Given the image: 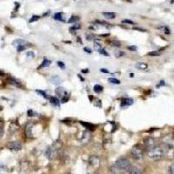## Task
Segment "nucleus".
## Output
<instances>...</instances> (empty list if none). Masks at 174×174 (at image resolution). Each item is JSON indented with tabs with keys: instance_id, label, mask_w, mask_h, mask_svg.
Wrapping results in <instances>:
<instances>
[{
	"instance_id": "nucleus-1",
	"label": "nucleus",
	"mask_w": 174,
	"mask_h": 174,
	"mask_svg": "<svg viewBox=\"0 0 174 174\" xmlns=\"http://www.w3.org/2000/svg\"><path fill=\"white\" fill-rule=\"evenodd\" d=\"M147 155L151 159L159 160L165 155V150L159 146H154L147 151Z\"/></svg>"
},
{
	"instance_id": "nucleus-2",
	"label": "nucleus",
	"mask_w": 174,
	"mask_h": 174,
	"mask_svg": "<svg viewBox=\"0 0 174 174\" xmlns=\"http://www.w3.org/2000/svg\"><path fill=\"white\" fill-rule=\"evenodd\" d=\"M115 166L117 168H119V170L122 171H128L131 167V163L128 159L124 158H119L116 163H115Z\"/></svg>"
},
{
	"instance_id": "nucleus-3",
	"label": "nucleus",
	"mask_w": 174,
	"mask_h": 174,
	"mask_svg": "<svg viewBox=\"0 0 174 174\" xmlns=\"http://www.w3.org/2000/svg\"><path fill=\"white\" fill-rule=\"evenodd\" d=\"M131 155H132V158L134 159L140 160L144 157V152H143V150L141 149L138 146H135L131 149Z\"/></svg>"
},
{
	"instance_id": "nucleus-4",
	"label": "nucleus",
	"mask_w": 174,
	"mask_h": 174,
	"mask_svg": "<svg viewBox=\"0 0 174 174\" xmlns=\"http://www.w3.org/2000/svg\"><path fill=\"white\" fill-rule=\"evenodd\" d=\"M7 148L12 151H18L22 149V145L19 142L17 141H12V142H9L7 144Z\"/></svg>"
},
{
	"instance_id": "nucleus-5",
	"label": "nucleus",
	"mask_w": 174,
	"mask_h": 174,
	"mask_svg": "<svg viewBox=\"0 0 174 174\" xmlns=\"http://www.w3.org/2000/svg\"><path fill=\"white\" fill-rule=\"evenodd\" d=\"M92 138V134L88 131H85L81 136V138H80V143L82 145H86L90 142Z\"/></svg>"
},
{
	"instance_id": "nucleus-6",
	"label": "nucleus",
	"mask_w": 174,
	"mask_h": 174,
	"mask_svg": "<svg viewBox=\"0 0 174 174\" xmlns=\"http://www.w3.org/2000/svg\"><path fill=\"white\" fill-rule=\"evenodd\" d=\"M57 151L53 146H49L46 151H45V156L49 158V159H53L55 158V157H57Z\"/></svg>"
},
{
	"instance_id": "nucleus-7",
	"label": "nucleus",
	"mask_w": 174,
	"mask_h": 174,
	"mask_svg": "<svg viewBox=\"0 0 174 174\" xmlns=\"http://www.w3.org/2000/svg\"><path fill=\"white\" fill-rule=\"evenodd\" d=\"M88 162H89V164H90L91 165H92V166H94V167H98V166H99L100 165L99 158L98 156H94V155L91 156V157L88 158Z\"/></svg>"
},
{
	"instance_id": "nucleus-8",
	"label": "nucleus",
	"mask_w": 174,
	"mask_h": 174,
	"mask_svg": "<svg viewBox=\"0 0 174 174\" xmlns=\"http://www.w3.org/2000/svg\"><path fill=\"white\" fill-rule=\"evenodd\" d=\"M32 127H33V124L31 122H28L26 124V126H25V133L26 135L27 138H31L32 137Z\"/></svg>"
},
{
	"instance_id": "nucleus-9",
	"label": "nucleus",
	"mask_w": 174,
	"mask_h": 174,
	"mask_svg": "<svg viewBox=\"0 0 174 174\" xmlns=\"http://www.w3.org/2000/svg\"><path fill=\"white\" fill-rule=\"evenodd\" d=\"M144 145L147 148H151L155 146V139L151 137H147L144 139Z\"/></svg>"
},
{
	"instance_id": "nucleus-10",
	"label": "nucleus",
	"mask_w": 174,
	"mask_h": 174,
	"mask_svg": "<svg viewBox=\"0 0 174 174\" xmlns=\"http://www.w3.org/2000/svg\"><path fill=\"white\" fill-rule=\"evenodd\" d=\"M133 104V99H129V98H126V99H123L122 102H121V107H125V106H129V105H131Z\"/></svg>"
},
{
	"instance_id": "nucleus-11",
	"label": "nucleus",
	"mask_w": 174,
	"mask_h": 174,
	"mask_svg": "<svg viewBox=\"0 0 174 174\" xmlns=\"http://www.w3.org/2000/svg\"><path fill=\"white\" fill-rule=\"evenodd\" d=\"M55 92H56V93H57L58 95H59V96H61V97L67 96V92H66V91H65L63 87H61V86L57 87V88H56V90H55Z\"/></svg>"
},
{
	"instance_id": "nucleus-12",
	"label": "nucleus",
	"mask_w": 174,
	"mask_h": 174,
	"mask_svg": "<svg viewBox=\"0 0 174 174\" xmlns=\"http://www.w3.org/2000/svg\"><path fill=\"white\" fill-rule=\"evenodd\" d=\"M61 78H60V77H58V76H52V77H50V82L51 84H53V85H59L60 83H61Z\"/></svg>"
},
{
	"instance_id": "nucleus-13",
	"label": "nucleus",
	"mask_w": 174,
	"mask_h": 174,
	"mask_svg": "<svg viewBox=\"0 0 174 174\" xmlns=\"http://www.w3.org/2000/svg\"><path fill=\"white\" fill-rule=\"evenodd\" d=\"M26 45V42H25V40H23V39H20V38H18V39H16V40H14L13 42H12V45L14 46V47H18V46H20V45Z\"/></svg>"
},
{
	"instance_id": "nucleus-14",
	"label": "nucleus",
	"mask_w": 174,
	"mask_h": 174,
	"mask_svg": "<svg viewBox=\"0 0 174 174\" xmlns=\"http://www.w3.org/2000/svg\"><path fill=\"white\" fill-rule=\"evenodd\" d=\"M128 172H129V174H143L141 170L136 166H131Z\"/></svg>"
},
{
	"instance_id": "nucleus-15",
	"label": "nucleus",
	"mask_w": 174,
	"mask_h": 174,
	"mask_svg": "<svg viewBox=\"0 0 174 174\" xmlns=\"http://www.w3.org/2000/svg\"><path fill=\"white\" fill-rule=\"evenodd\" d=\"M135 66H136V68H137V69L141 70V71L146 70V69H147V67H148L147 64L143 63V62H138V63H137V64L135 65Z\"/></svg>"
},
{
	"instance_id": "nucleus-16",
	"label": "nucleus",
	"mask_w": 174,
	"mask_h": 174,
	"mask_svg": "<svg viewBox=\"0 0 174 174\" xmlns=\"http://www.w3.org/2000/svg\"><path fill=\"white\" fill-rule=\"evenodd\" d=\"M107 43L112 46V47H120L121 46V43L118 40H115V39H112V40H108Z\"/></svg>"
},
{
	"instance_id": "nucleus-17",
	"label": "nucleus",
	"mask_w": 174,
	"mask_h": 174,
	"mask_svg": "<svg viewBox=\"0 0 174 174\" xmlns=\"http://www.w3.org/2000/svg\"><path fill=\"white\" fill-rule=\"evenodd\" d=\"M103 15L107 19H114L116 17V14L114 12H103Z\"/></svg>"
},
{
	"instance_id": "nucleus-18",
	"label": "nucleus",
	"mask_w": 174,
	"mask_h": 174,
	"mask_svg": "<svg viewBox=\"0 0 174 174\" xmlns=\"http://www.w3.org/2000/svg\"><path fill=\"white\" fill-rule=\"evenodd\" d=\"M19 125L17 124L16 122H12L11 125H10V132L11 133H14L18 129Z\"/></svg>"
},
{
	"instance_id": "nucleus-19",
	"label": "nucleus",
	"mask_w": 174,
	"mask_h": 174,
	"mask_svg": "<svg viewBox=\"0 0 174 174\" xmlns=\"http://www.w3.org/2000/svg\"><path fill=\"white\" fill-rule=\"evenodd\" d=\"M50 103L51 104H53L54 106H59V104H60V101L56 97H50Z\"/></svg>"
},
{
	"instance_id": "nucleus-20",
	"label": "nucleus",
	"mask_w": 174,
	"mask_h": 174,
	"mask_svg": "<svg viewBox=\"0 0 174 174\" xmlns=\"http://www.w3.org/2000/svg\"><path fill=\"white\" fill-rule=\"evenodd\" d=\"M50 64H51V62H50V59H48L47 58H44L43 62H42L40 67H49L50 65Z\"/></svg>"
},
{
	"instance_id": "nucleus-21",
	"label": "nucleus",
	"mask_w": 174,
	"mask_h": 174,
	"mask_svg": "<svg viewBox=\"0 0 174 174\" xmlns=\"http://www.w3.org/2000/svg\"><path fill=\"white\" fill-rule=\"evenodd\" d=\"M80 124H83L85 128L91 130V131H93L95 129V125L92 124H90V123H86V122H83V121H80Z\"/></svg>"
},
{
	"instance_id": "nucleus-22",
	"label": "nucleus",
	"mask_w": 174,
	"mask_h": 174,
	"mask_svg": "<svg viewBox=\"0 0 174 174\" xmlns=\"http://www.w3.org/2000/svg\"><path fill=\"white\" fill-rule=\"evenodd\" d=\"M53 18L55 20H58V21H64L63 13L62 12H57V13H55L54 16H53Z\"/></svg>"
},
{
	"instance_id": "nucleus-23",
	"label": "nucleus",
	"mask_w": 174,
	"mask_h": 174,
	"mask_svg": "<svg viewBox=\"0 0 174 174\" xmlns=\"http://www.w3.org/2000/svg\"><path fill=\"white\" fill-rule=\"evenodd\" d=\"M93 90H94V92H97V93H100V92L103 91V87H102L100 85H94V87H93Z\"/></svg>"
},
{
	"instance_id": "nucleus-24",
	"label": "nucleus",
	"mask_w": 174,
	"mask_h": 174,
	"mask_svg": "<svg viewBox=\"0 0 174 174\" xmlns=\"http://www.w3.org/2000/svg\"><path fill=\"white\" fill-rule=\"evenodd\" d=\"M36 92H37V93H38L39 95L43 96L45 99H50V97H49L48 95H46V93H45L44 91H41V90H36Z\"/></svg>"
},
{
	"instance_id": "nucleus-25",
	"label": "nucleus",
	"mask_w": 174,
	"mask_h": 174,
	"mask_svg": "<svg viewBox=\"0 0 174 174\" xmlns=\"http://www.w3.org/2000/svg\"><path fill=\"white\" fill-rule=\"evenodd\" d=\"M79 20V18L78 17H76V16H72L71 18L68 20V23L69 24H72V23H76L77 21Z\"/></svg>"
},
{
	"instance_id": "nucleus-26",
	"label": "nucleus",
	"mask_w": 174,
	"mask_h": 174,
	"mask_svg": "<svg viewBox=\"0 0 174 174\" xmlns=\"http://www.w3.org/2000/svg\"><path fill=\"white\" fill-rule=\"evenodd\" d=\"M108 81H109L110 83H112V84H114V85H119V84H120V81H119L118 78H113V77H112V78H109Z\"/></svg>"
},
{
	"instance_id": "nucleus-27",
	"label": "nucleus",
	"mask_w": 174,
	"mask_h": 174,
	"mask_svg": "<svg viewBox=\"0 0 174 174\" xmlns=\"http://www.w3.org/2000/svg\"><path fill=\"white\" fill-rule=\"evenodd\" d=\"M9 80H10L11 84H12V85H16V86H19V85H20L19 81L17 80V79H15V78H10Z\"/></svg>"
},
{
	"instance_id": "nucleus-28",
	"label": "nucleus",
	"mask_w": 174,
	"mask_h": 174,
	"mask_svg": "<svg viewBox=\"0 0 174 174\" xmlns=\"http://www.w3.org/2000/svg\"><path fill=\"white\" fill-rule=\"evenodd\" d=\"M85 38H86L87 41H92V40H93L95 38V37L92 34H91V33H86L85 34Z\"/></svg>"
},
{
	"instance_id": "nucleus-29",
	"label": "nucleus",
	"mask_w": 174,
	"mask_h": 174,
	"mask_svg": "<svg viewBox=\"0 0 174 174\" xmlns=\"http://www.w3.org/2000/svg\"><path fill=\"white\" fill-rule=\"evenodd\" d=\"M39 18H40V17H39V16H38V15H34V16H32V17H31V18L29 20V22H30V23H33V22L38 21Z\"/></svg>"
},
{
	"instance_id": "nucleus-30",
	"label": "nucleus",
	"mask_w": 174,
	"mask_h": 174,
	"mask_svg": "<svg viewBox=\"0 0 174 174\" xmlns=\"http://www.w3.org/2000/svg\"><path fill=\"white\" fill-rule=\"evenodd\" d=\"M94 49L96 50H99V51L102 49V45H100L98 41H95L94 42Z\"/></svg>"
},
{
	"instance_id": "nucleus-31",
	"label": "nucleus",
	"mask_w": 174,
	"mask_h": 174,
	"mask_svg": "<svg viewBox=\"0 0 174 174\" xmlns=\"http://www.w3.org/2000/svg\"><path fill=\"white\" fill-rule=\"evenodd\" d=\"M168 172L170 174H174V164H172L168 167Z\"/></svg>"
},
{
	"instance_id": "nucleus-32",
	"label": "nucleus",
	"mask_w": 174,
	"mask_h": 174,
	"mask_svg": "<svg viewBox=\"0 0 174 174\" xmlns=\"http://www.w3.org/2000/svg\"><path fill=\"white\" fill-rule=\"evenodd\" d=\"M58 65L59 68H61V69H63V70L65 69V65L63 62H61V61H58Z\"/></svg>"
},
{
	"instance_id": "nucleus-33",
	"label": "nucleus",
	"mask_w": 174,
	"mask_h": 174,
	"mask_svg": "<svg viewBox=\"0 0 174 174\" xmlns=\"http://www.w3.org/2000/svg\"><path fill=\"white\" fill-rule=\"evenodd\" d=\"M99 53L101 54V55H104V56H106V57H108V56H109V53H108L106 50H104V49H103V48L99 50Z\"/></svg>"
},
{
	"instance_id": "nucleus-34",
	"label": "nucleus",
	"mask_w": 174,
	"mask_h": 174,
	"mask_svg": "<svg viewBox=\"0 0 174 174\" xmlns=\"http://www.w3.org/2000/svg\"><path fill=\"white\" fill-rule=\"evenodd\" d=\"M149 56H159L160 55V52L158 51H151L148 53Z\"/></svg>"
},
{
	"instance_id": "nucleus-35",
	"label": "nucleus",
	"mask_w": 174,
	"mask_h": 174,
	"mask_svg": "<svg viewBox=\"0 0 174 174\" xmlns=\"http://www.w3.org/2000/svg\"><path fill=\"white\" fill-rule=\"evenodd\" d=\"M127 49L130 50H132V51H136V50H138V47L136 45H131V46H128Z\"/></svg>"
},
{
	"instance_id": "nucleus-36",
	"label": "nucleus",
	"mask_w": 174,
	"mask_h": 174,
	"mask_svg": "<svg viewBox=\"0 0 174 174\" xmlns=\"http://www.w3.org/2000/svg\"><path fill=\"white\" fill-rule=\"evenodd\" d=\"M25 49H26V45H20V46L17 47V50H18V52L23 51V50H25Z\"/></svg>"
},
{
	"instance_id": "nucleus-37",
	"label": "nucleus",
	"mask_w": 174,
	"mask_h": 174,
	"mask_svg": "<svg viewBox=\"0 0 174 174\" xmlns=\"http://www.w3.org/2000/svg\"><path fill=\"white\" fill-rule=\"evenodd\" d=\"M26 56H27L28 58H35V54H34V52H32V51L27 52V53H26Z\"/></svg>"
},
{
	"instance_id": "nucleus-38",
	"label": "nucleus",
	"mask_w": 174,
	"mask_h": 174,
	"mask_svg": "<svg viewBox=\"0 0 174 174\" xmlns=\"http://www.w3.org/2000/svg\"><path fill=\"white\" fill-rule=\"evenodd\" d=\"M124 51H118V52H116V53H115L116 58H120V57H122V56H124Z\"/></svg>"
},
{
	"instance_id": "nucleus-39",
	"label": "nucleus",
	"mask_w": 174,
	"mask_h": 174,
	"mask_svg": "<svg viewBox=\"0 0 174 174\" xmlns=\"http://www.w3.org/2000/svg\"><path fill=\"white\" fill-rule=\"evenodd\" d=\"M122 23H123V24H130V25H134V23H133L131 20H129V19H124V20H122Z\"/></svg>"
},
{
	"instance_id": "nucleus-40",
	"label": "nucleus",
	"mask_w": 174,
	"mask_h": 174,
	"mask_svg": "<svg viewBox=\"0 0 174 174\" xmlns=\"http://www.w3.org/2000/svg\"><path fill=\"white\" fill-rule=\"evenodd\" d=\"M3 131H4V123L2 120H0V136L3 134Z\"/></svg>"
},
{
	"instance_id": "nucleus-41",
	"label": "nucleus",
	"mask_w": 174,
	"mask_h": 174,
	"mask_svg": "<svg viewBox=\"0 0 174 174\" xmlns=\"http://www.w3.org/2000/svg\"><path fill=\"white\" fill-rule=\"evenodd\" d=\"M34 114H35V112H34L32 110H28V112H27V115H28L29 117H33V116H34Z\"/></svg>"
},
{
	"instance_id": "nucleus-42",
	"label": "nucleus",
	"mask_w": 174,
	"mask_h": 174,
	"mask_svg": "<svg viewBox=\"0 0 174 174\" xmlns=\"http://www.w3.org/2000/svg\"><path fill=\"white\" fill-rule=\"evenodd\" d=\"M72 28H73L74 30H78V29H80V28H81V25H79V24H75Z\"/></svg>"
},
{
	"instance_id": "nucleus-43",
	"label": "nucleus",
	"mask_w": 174,
	"mask_h": 174,
	"mask_svg": "<svg viewBox=\"0 0 174 174\" xmlns=\"http://www.w3.org/2000/svg\"><path fill=\"white\" fill-rule=\"evenodd\" d=\"M100 72H103V73H105V74H110L111 72L109 71H107L106 69H100Z\"/></svg>"
},
{
	"instance_id": "nucleus-44",
	"label": "nucleus",
	"mask_w": 174,
	"mask_h": 174,
	"mask_svg": "<svg viewBox=\"0 0 174 174\" xmlns=\"http://www.w3.org/2000/svg\"><path fill=\"white\" fill-rule=\"evenodd\" d=\"M84 50H85L86 53H88V54H91V53H92V50H91L90 48H88V47H85V48H84Z\"/></svg>"
},
{
	"instance_id": "nucleus-45",
	"label": "nucleus",
	"mask_w": 174,
	"mask_h": 174,
	"mask_svg": "<svg viewBox=\"0 0 174 174\" xmlns=\"http://www.w3.org/2000/svg\"><path fill=\"white\" fill-rule=\"evenodd\" d=\"M62 103H66L68 101V99H67V96H65V97H62Z\"/></svg>"
},
{
	"instance_id": "nucleus-46",
	"label": "nucleus",
	"mask_w": 174,
	"mask_h": 174,
	"mask_svg": "<svg viewBox=\"0 0 174 174\" xmlns=\"http://www.w3.org/2000/svg\"><path fill=\"white\" fill-rule=\"evenodd\" d=\"M133 30H136V31H146V30L144 29H141V28H138V27H134Z\"/></svg>"
},
{
	"instance_id": "nucleus-47",
	"label": "nucleus",
	"mask_w": 174,
	"mask_h": 174,
	"mask_svg": "<svg viewBox=\"0 0 174 174\" xmlns=\"http://www.w3.org/2000/svg\"><path fill=\"white\" fill-rule=\"evenodd\" d=\"M15 4H16V8H15V11H17L18 8H19V6H20V4H19V3H15Z\"/></svg>"
},
{
	"instance_id": "nucleus-48",
	"label": "nucleus",
	"mask_w": 174,
	"mask_h": 174,
	"mask_svg": "<svg viewBox=\"0 0 174 174\" xmlns=\"http://www.w3.org/2000/svg\"><path fill=\"white\" fill-rule=\"evenodd\" d=\"M82 72H83V73H88V72H89V70H88V69L82 70Z\"/></svg>"
},
{
	"instance_id": "nucleus-49",
	"label": "nucleus",
	"mask_w": 174,
	"mask_h": 174,
	"mask_svg": "<svg viewBox=\"0 0 174 174\" xmlns=\"http://www.w3.org/2000/svg\"><path fill=\"white\" fill-rule=\"evenodd\" d=\"M4 167V165L3 163H1V162H0V169H3Z\"/></svg>"
},
{
	"instance_id": "nucleus-50",
	"label": "nucleus",
	"mask_w": 174,
	"mask_h": 174,
	"mask_svg": "<svg viewBox=\"0 0 174 174\" xmlns=\"http://www.w3.org/2000/svg\"><path fill=\"white\" fill-rule=\"evenodd\" d=\"M77 77H79V78L81 79V81H85V79H84V77H81V76H80V75H79V74L77 75Z\"/></svg>"
},
{
	"instance_id": "nucleus-51",
	"label": "nucleus",
	"mask_w": 174,
	"mask_h": 174,
	"mask_svg": "<svg viewBox=\"0 0 174 174\" xmlns=\"http://www.w3.org/2000/svg\"><path fill=\"white\" fill-rule=\"evenodd\" d=\"M4 72L0 70V76H4Z\"/></svg>"
},
{
	"instance_id": "nucleus-52",
	"label": "nucleus",
	"mask_w": 174,
	"mask_h": 174,
	"mask_svg": "<svg viewBox=\"0 0 174 174\" xmlns=\"http://www.w3.org/2000/svg\"><path fill=\"white\" fill-rule=\"evenodd\" d=\"M171 3H172V4H173V3H174V0H171Z\"/></svg>"
},
{
	"instance_id": "nucleus-53",
	"label": "nucleus",
	"mask_w": 174,
	"mask_h": 174,
	"mask_svg": "<svg viewBox=\"0 0 174 174\" xmlns=\"http://www.w3.org/2000/svg\"><path fill=\"white\" fill-rule=\"evenodd\" d=\"M2 110V107H1V105H0V111Z\"/></svg>"
},
{
	"instance_id": "nucleus-54",
	"label": "nucleus",
	"mask_w": 174,
	"mask_h": 174,
	"mask_svg": "<svg viewBox=\"0 0 174 174\" xmlns=\"http://www.w3.org/2000/svg\"><path fill=\"white\" fill-rule=\"evenodd\" d=\"M67 174H70V173H67Z\"/></svg>"
}]
</instances>
